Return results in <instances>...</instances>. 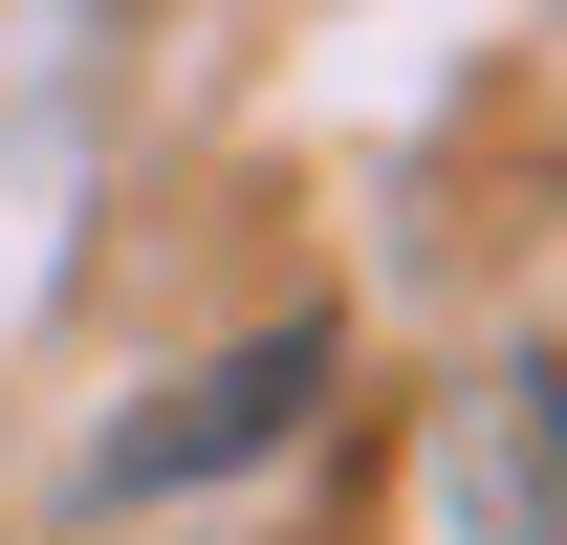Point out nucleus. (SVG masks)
<instances>
[{
	"instance_id": "f257e3e1",
	"label": "nucleus",
	"mask_w": 567,
	"mask_h": 545,
	"mask_svg": "<svg viewBox=\"0 0 567 545\" xmlns=\"http://www.w3.org/2000/svg\"><path fill=\"white\" fill-rule=\"evenodd\" d=\"M306 393H328V328H262V349H218L175 414H132L110 459H87V502H153V480H218V459H262V436H306Z\"/></svg>"
}]
</instances>
